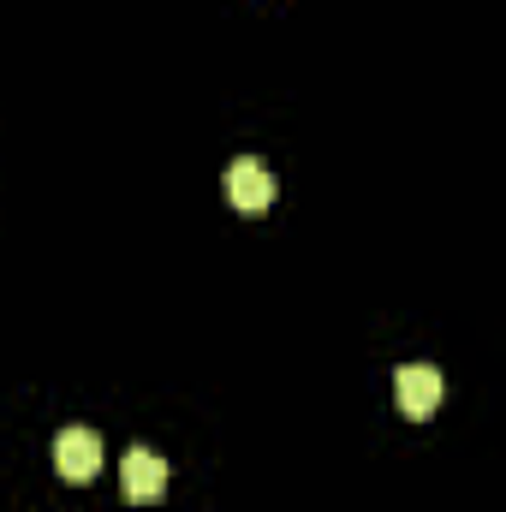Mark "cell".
I'll list each match as a JSON object with an SVG mask.
<instances>
[{"label":"cell","instance_id":"obj_1","mask_svg":"<svg viewBox=\"0 0 506 512\" xmlns=\"http://www.w3.org/2000/svg\"><path fill=\"white\" fill-rule=\"evenodd\" d=\"M227 197H233L239 215H268L274 197H280V185H274V173H268L256 155H239V161L227 167Z\"/></svg>","mask_w":506,"mask_h":512},{"label":"cell","instance_id":"obj_2","mask_svg":"<svg viewBox=\"0 0 506 512\" xmlns=\"http://www.w3.org/2000/svg\"><path fill=\"white\" fill-rule=\"evenodd\" d=\"M54 465L66 483H90L102 471V435L96 429H60L54 435Z\"/></svg>","mask_w":506,"mask_h":512},{"label":"cell","instance_id":"obj_3","mask_svg":"<svg viewBox=\"0 0 506 512\" xmlns=\"http://www.w3.org/2000/svg\"><path fill=\"white\" fill-rule=\"evenodd\" d=\"M393 393H399V411H405V417H435L447 382H441V370H429V364H399Z\"/></svg>","mask_w":506,"mask_h":512},{"label":"cell","instance_id":"obj_4","mask_svg":"<svg viewBox=\"0 0 506 512\" xmlns=\"http://www.w3.org/2000/svg\"><path fill=\"white\" fill-rule=\"evenodd\" d=\"M120 489H126L131 507H155L167 495V465L149 453V447H131L126 453V471H120Z\"/></svg>","mask_w":506,"mask_h":512}]
</instances>
